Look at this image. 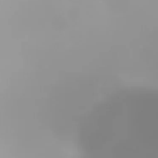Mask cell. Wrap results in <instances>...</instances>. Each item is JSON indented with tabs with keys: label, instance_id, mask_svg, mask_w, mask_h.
<instances>
[{
	"label": "cell",
	"instance_id": "1",
	"mask_svg": "<svg viewBox=\"0 0 158 158\" xmlns=\"http://www.w3.org/2000/svg\"><path fill=\"white\" fill-rule=\"evenodd\" d=\"M153 96L140 91H124L104 101L83 127L88 151L102 153H143L153 143Z\"/></svg>",
	"mask_w": 158,
	"mask_h": 158
}]
</instances>
